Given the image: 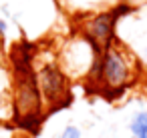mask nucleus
Wrapping results in <instances>:
<instances>
[{
  "label": "nucleus",
  "instance_id": "1",
  "mask_svg": "<svg viewBox=\"0 0 147 138\" xmlns=\"http://www.w3.org/2000/svg\"><path fill=\"white\" fill-rule=\"evenodd\" d=\"M101 80L105 82L107 88L125 90V82L129 80V64H127V56L115 46H109L103 52Z\"/></svg>",
  "mask_w": 147,
  "mask_h": 138
},
{
  "label": "nucleus",
  "instance_id": "2",
  "mask_svg": "<svg viewBox=\"0 0 147 138\" xmlns=\"http://www.w3.org/2000/svg\"><path fill=\"white\" fill-rule=\"evenodd\" d=\"M117 18L113 12H103L97 14L95 18H91L85 24V38L93 44H99L101 48H109L113 38H115V26H117Z\"/></svg>",
  "mask_w": 147,
  "mask_h": 138
},
{
  "label": "nucleus",
  "instance_id": "3",
  "mask_svg": "<svg viewBox=\"0 0 147 138\" xmlns=\"http://www.w3.org/2000/svg\"><path fill=\"white\" fill-rule=\"evenodd\" d=\"M38 88L47 96L51 104H63L61 100L65 98L67 92V76L61 72L57 66H45L38 76Z\"/></svg>",
  "mask_w": 147,
  "mask_h": 138
},
{
  "label": "nucleus",
  "instance_id": "4",
  "mask_svg": "<svg viewBox=\"0 0 147 138\" xmlns=\"http://www.w3.org/2000/svg\"><path fill=\"white\" fill-rule=\"evenodd\" d=\"M129 128L135 134V138H147V110L135 114L131 124H129Z\"/></svg>",
  "mask_w": 147,
  "mask_h": 138
},
{
  "label": "nucleus",
  "instance_id": "5",
  "mask_svg": "<svg viewBox=\"0 0 147 138\" xmlns=\"http://www.w3.org/2000/svg\"><path fill=\"white\" fill-rule=\"evenodd\" d=\"M61 138H81V130L77 126H67L61 134Z\"/></svg>",
  "mask_w": 147,
  "mask_h": 138
},
{
  "label": "nucleus",
  "instance_id": "6",
  "mask_svg": "<svg viewBox=\"0 0 147 138\" xmlns=\"http://www.w3.org/2000/svg\"><path fill=\"white\" fill-rule=\"evenodd\" d=\"M4 32H6V22L0 20V36H4Z\"/></svg>",
  "mask_w": 147,
  "mask_h": 138
}]
</instances>
